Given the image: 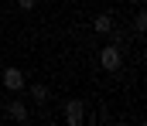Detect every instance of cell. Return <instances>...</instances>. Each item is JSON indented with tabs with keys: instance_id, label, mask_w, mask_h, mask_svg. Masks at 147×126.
<instances>
[{
	"instance_id": "obj_1",
	"label": "cell",
	"mask_w": 147,
	"mask_h": 126,
	"mask_svg": "<svg viewBox=\"0 0 147 126\" xmlns=\"http://www.w3.org/2000/svg\"><path fill=\"white\" fill-rule=\"evenodd\" d=\"M120 65H123V44L110 41L106 48H99V68L103 72H120Z\"/></svg>"
},
{
	"instance_id": "obj_2",
	"label": "cell",
	"mask_w": 147,
	"mask_h": 126,
	"mask_svg": "<svg viewBox=\"0 0 147 126\" xmlns=\"http://www.w3.org/2000/svg\"><path fill=\"white\" fill-rule=\"evenodd\" d=\"M0 82H3V89H10V92H21L24 85H28V79H24V72L21 68H3V75H0Z\"/></svg>"
},
{
	"instance_id": "obj_3",
	"label": "cell",
	"mask_w": 147,
	"mask_h": 126,
	"mask_svg": "<svg viewBox=\"0 0 147 126\" xmlns=\"http://www.w3.org/2000/svg\"><path fill=\"white\" fill-rule=\"evenodd\" d=\"M62 116H65V123L79 126L82 119H86V102H82V99H69V102H65V109H62Z\"/></svg>"
},
{
	"instance_id": "obj_4",
	"label": "cell",
	"mask_w": 147,
	"mask_h": 126,
	"mask_svg": "<svg viewBox=\"0 0 147 126\" xmlns=\"http://www.w3.org/2000/svg\"><path fill=\"white\" fill-rule=\"evenodd\" d=\"M7 116L17 119V123H28V119H31V113H28L24 102H7Z\"/></svg>"
},
{
	"instance_id": "obj_5",
	"label": "cell",
	"mask_w": 147,
	"mask_h": 126,
	"mask_svg": "<svg viewBox=\"0 0 147 126\" xmlns=\"http://www.w3.org/2000/svg\"><path fill=\"white\" fill-rule=\"evenodd\" d=\"M113 24H116L113 14H99V17H92V31H96V34H110Z\"/></svg>"
},
{
	"instance_id": "obj_6",
	"label": "cell",
	"mask_w": 147,
	"mask_h": 126,
	"mask_svg": "<svg viewBox=\"0 0 147 126\" xmlns=\"http://www.w3.org/2000/svg\"><path fill=\"white\" fill-rule=\"evenodd\" d=\"M31 99H34V102H41V106H45V102H48V85H41V82H34V85H31Z\"/></svg>"
},
{
	"instance_id": "obj_7",
	"label": "cell",
	"mask_w": 147,
	"mask_h": 126,
	"mask_svg": "<svg viewBox=\"0 0 147 126\" xmlns=\"http://www.w3.org/2000/svg\"><path fill=\"white\" fill-rule=\"evenodd\" d=\"M134 31H137V34H144V31H147V14H144V10L134 14Z\"/></svg>"
},
{
	"instance_id": "obj_8",
	"label": "cell",
	"mask_w": 147,
	"mask_h": 126,
	"mask_svg": "<svg viewBox=\"0 0 147 126\" xmlns=\"http://www.w3.org/2000/svg\"><path fill=\"white\" fill-rule=\"evenodd\" d=\"M34 3H38V0H17V7H21V10H34Z\"/></svg>"
}]
</instances>
